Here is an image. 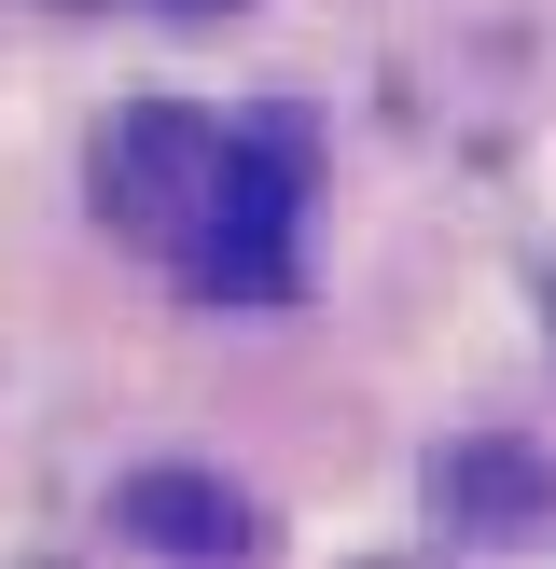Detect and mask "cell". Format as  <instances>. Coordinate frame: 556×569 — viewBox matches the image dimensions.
Returning <instances> with one entry per match:
<instances>
[{"label":"cell","instance_id":"obj_2","mask_svg":"<svg viewBox=\"0 0 556 569\" xmlns=\"http://www.w3.org/2000/svg\"><path fill=\"white\" fill-rule=\"evenodd\" d=\"M209 167H222V126L181 98H126L98 126V209L126 222V237H195V209H209Z\"/></svg>","mask_w":556,"mask_h":569},{"label":"cell","instance_id":"obj_3","mask_svg":"<svg viewBox=\"0 0 556 569\" xmlns=\"http://www.w3.org/2000/svg\"><path fill=\"white\" fill-rule=\"evenodd\" d=\"M431 515L473 528V542H543V528H556V459L515 445V431H473V445L431 459Z\"/></svg>","mask_w":556,"mask_h":569},{"label":"cell","instance_id":"obj_5","mask_svg":"<svg viewBox=\"0 0 556 569\" xmlns=\"http://www.w3.org/2000/svg\"><path fill=\"white\" fill-rule=\"evenodd\" d=\"M167 14H237V0H167Z\"/></svg>","mask_w":556,"mask_h":569},{"label":"cell","instance_id":"obj_4","mask_svg":"<svg viewBox=\"0 0 556 569\" xmlns=\"http://www.w3.org/2000/svg\"><path fill=\"white\" fill-rule=\"evenodd\" d=\"M111 528H126L139 556H181V569H222V556H250V500L222 487V472H195V459H153V472H126V487H111Z\"/></svg>","mask_w":556,"mask_h":569},{"label":"cell","instance_id":"obj_1","mask_svg":"<svg viewBox=\"0 0 556 569\" xmlns=\"http://www.w3.org/2000/svg\"><path fill=\"white\" fill-rule=\"evenodd\" d=\"M292 222H306V126H237L209 167V209H195L181 264L209 306H278L292 292Z\"/></svg>","mask_w":556,"mask_h":569}]
</instances>
